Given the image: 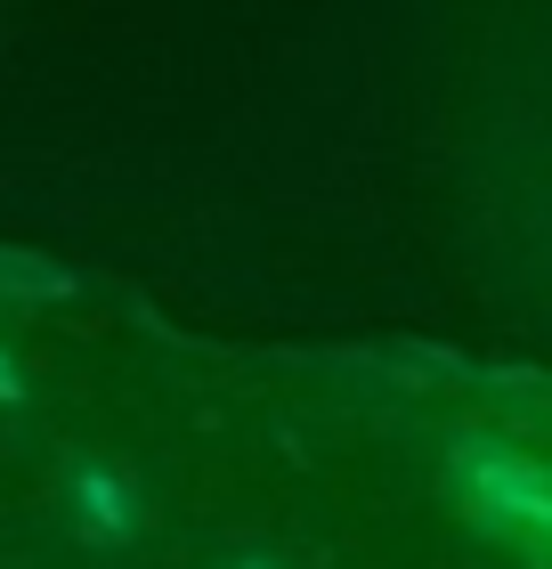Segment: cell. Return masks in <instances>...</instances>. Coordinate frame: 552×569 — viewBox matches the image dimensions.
Instances as JSON below:
<instances>
[{
	"label": "cell",
	"instance_id": "cell-1",
	"mask_svg": "<svg viewBox=\"0 0 552 569\" xmlns=\"http://www.w3.org/2000/svg\"><path fill=\"white\" fill-rule=\"evenodd\" d=\"M82 505L98 512V537H122V488H107L98 472H82Z\"/></svg>",
	"mask_w": 552,
	"mask_h": 569
}]
</instances>
